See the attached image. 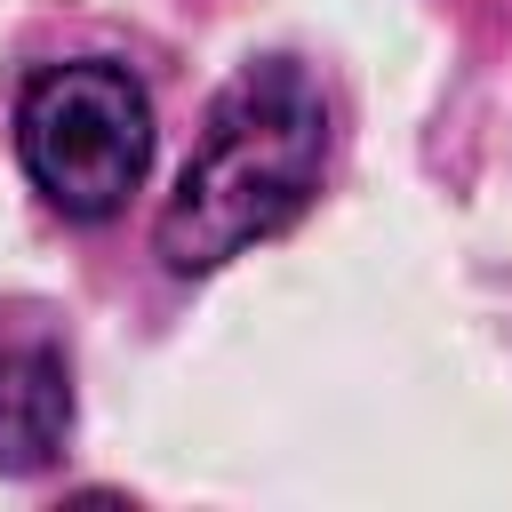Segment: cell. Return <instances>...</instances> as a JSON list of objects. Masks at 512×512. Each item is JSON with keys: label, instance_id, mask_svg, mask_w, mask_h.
Listing matches in <instances>:
<instances>
[{"label": "cell", "instance_id": "3", "mask_svg": "<svg viewBox=\"0 0 512 512\" xmlns=\"http://www.w3.org/2000/svg\"><path fill=\"white\" fill-rule=\"evenodd\" d=\"M72 432V368L48 344H0V472L56 464Z\"/></svg>", "mask_w": 512, "mask_h": 512}, {"label": "cell", "instance_id": "2", "mask_svg": "<svg viewBox=\"0 0 512 512\" xmlns=\"http://www.w3.org/2000/svg\"><path fill=\"white\" fill-rule=\"evenodd\" d=\"M24 176L64 216H112L152 160V96L120 64H48L16 104Z\"/></svg>", "mask_w": 512, "mask_h": 512}, {"label": "cell", "instance_id": "1", "mask_svg": "<svg viewBox=\"0 0 512 512\" xmlns=\"http://www.w3.org/2000/svg\"><path fill=\"white\" fill-rule=\"evenodd\" d=\"M320 160H328L320 88L288 56L248 64L216 96L208 136H200V152L184 160V176H176V192L160 208L168 272H216L240 248H256L280 224H296L312 184H320Z\"/></svg>", "mask_w": 512, "mask_h": 512}]
</instances>
